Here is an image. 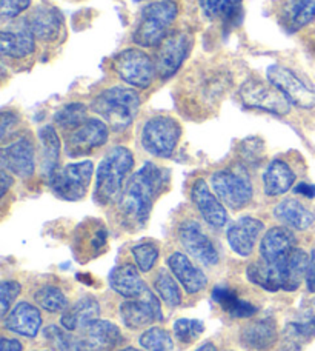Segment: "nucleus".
I'll use <instances>...</instances> for the list:
<instances>
[{
    "label": "nucleus",
    "instance_id": "nucleus-1",
    "mask_svg": "<svg viewBox=\"0 0 315 351\" xmlns=\"http://www.w3.org/2000/svg\"><path fill=\"white\" fill-rule=\"evenodd\" d=\"M168 184L169 173L153 162H147L126 180L117 205L126 228L142 230L147 225L155 200L166 190Z\"/></svg>",
    "mask_w": 315,
    "mask_h": 351
},
{
    "label": "nucleus",
    "instance_id": "nucleus-2",
    "mask_svg": "<svg viewBox=\"0 0 315 351\" xmlns=\"http://www.w3.org/2000/svg\"><path fill=\"white\" fill-rule=\"evenodd\" d=\"M307 265V254L301 248H295L291 254L279 262L269 263L262 259L260 262L251 263L247 276L252 284L270 293L295 291L306 279Z\"/></svg>",
    "mask_w": 315,
    "mask_h": 351
},
{
    "label": "nucleus",
    "instance_id": "nucleus-3",
    "mask_svg": "<svg viewBox=\"0 0 315 351\" xmlns=\"http://www.w3.org/2000/svg\"><path fill=\"white\" fill-rule=\"evenodd\" d=\"M231 73L222 65H201L189 71L180 82L179 93L181 99L191 105H199L203 110L217 108L220 100L232 86Z\"/></svg>",
    "mask_w": 315,
    "mask_h": 351
},
{
    "label": "nucleus",
    "instance_id": "nucleus-4",
    "mask_svg": "<svg viewBox=\"0 0 315 351\" xmlns=\"http://www.w3.org/2000/svg\"><path fill=\"white\" fill-rule=\"evenodd\" d=\"M134 167V156L126 147L111 148L97 168L94 199L100 205L118 200L128 176Z\"/></svg>",
    "mask_w": 315,
    "mask_h": 351
},
{
    "label": "nucleus",
    "instance_id": "nucleus-5",
    "mask_svg": "<svg viewBox=\"0 0 315 351\" xmlns=\"http://www.w3.org/2000/svg\"><path fill=\"white\" fill-rule=\"evenodd\" d=\"M140 108V96L136 90L125 86L106 88L94 97L91 110L103 119L114 131H123L134 122Z\"/></svg>",
    "mask_w": 315,
    "mask_h": 351
},
{
    "label": "nucleus",
    "instance_id": "nucleus-6",
    "mask_svg": "<svg viewBox=\"0 0 315 351\" xmlns=\"http://www.w3.org/2000/svg\"><path fill=\"white\" fill-rule=\"evenodd\" d=\"M179 14L174 0H157L148 3L140 12L132 40L138 47H159L166 39L169 27Z\"/></svg>",
    "mask_w": 315,
    "mask_h": 351
},
{
    "label": "nucleus",
    "instance_id": "nucleus-7",
    "mask_svg": "<svg viewBox=\"0 0 315 351\" xmlns=\"http://www.w3.org/2000/svg\"><path fill=\"white\" fill-rule=\"evenodd\" d=\"M181 137V127L169 116H155L144 122L142 147L155 158H171Z\"/></svg>",
    "mask_w": 315,
    "mask_h": 351
},
{
    "label": "nucleus",
    "instance_id": "nucleus-8",
    "mask_svg": "<svg viewBox=\"0 0 315 351\" xmlns=\"http://www.w3.org/2000/svg\"><path fill=\"white\" fill-rule=\"evenodd\" d=\"M112 68L125 84L138 90L151 86L157 74L155 62L140 48H128L112 59Z\"/></svg>",
    "mask_w": 315,
    "mask_h": 351
},
{
    "label": "nucleus",
    "instance_id": "nucleus-9",
    "mask_svg": "<svg viewBox=\"0 0 315 351\" xmlns=\"http://www.w3.org/2000/svg\"><path fill=\"white\" fill-rule=\"evenodd\" d=\"M238 96L247 108L268 111L277 116H285L291 111V104L288 102L285 94L269 80L266 82L258 77H249L238 90Z\"/></svg>",
    "mask_w": 315,
    "mask_h": 351
},
{
    "label": "nucleus",
    "instance_id": "nucleus-10",
    "mask_svg": "<svg viewBox=\"0 0 315 351\" xmlns=\"http://www.w3.org/2000/svg\"><path fill=\"white\" fill-rule=\"evenodd\" d=\"M94 173V165L91 160L75 162L60 168L51 179L48 180L55 196L75 202L86 196Z\"/></svg>",
    "mask_w": 315,
    "mask_h": 351
},
{
    "label": "nucleus",
    "instance_id": "nucleus-11",
    "mask_svg": "<svg viewBox=\"0 0 315 351\" xmlns=\"http://www.w3.org/2000/svg\"><path fill=\"white\" fill-rule=\"evenodd\" d=\"M211 186L222 204L228 208L238 211L252 200V184L247 174L226 168L211 176Z\"/></svg>",
    "mask_w": 315,
    "mask_h": 351
},
{
    "label": "nucleus",
    "instance_id": "nucleus-12",
    "mask_svg": "<svg viewBox=\"0 0 315 351\" xmlns=\"http://www.w3.org/2000/svg\"><path fill=\"white\" fill-rule=\"evenodd\" d=\"M266 76L270 84L285 94V97L291 105L303 110H311L315 106V90L291 68L273 65L269 66Z\"/></svg>",
    "mask_w": 315,
    "mask_h": 351
},
{
    "label": "nucleus",
    "instance_id": "nucleus-13",
    "mask_svg": "<svg viewBox=\"0 0 315 351\" xmlns=\"http://www.w3.org/2000/svg\"><path fill=\"white\" fill-rule=\"evenodd\" d=\"M118 313H121L125 327L131 330L148 327V325L163 319L160 299L148 287L144 288L140 296L126 299L122 302L118 306Z\"/></svg>",
    "mask_w": 315,
    "mask_h": 351
},
{
    "label": "nucleus",
    "instance_id": "nucleus-14",
    "mask_svg": "<svg viewBox=\"0 0 315 351\" xmlns=\"http://www.w3.org/2000/svg\"><path fill=\"white\" fill-rule=\"evenodd\" d=\"M194 39L191 34L185 31H175L166 36V39L159 45L155 58V70L157 76L166 80L173 77L175 73L184 65L188 54L191 53Z\"/></svg>",
    "mask_w": 315,
    "mask_h": 351
},
{
    "label": "nucleus",
    "instance_id": "nucleus-15",
    "mask_svg": "<svg viewBox=\"0 0 315 351\" xmlns=\"http://www.w3.org/2000/svg\"><path fill=\"white\" fill-rule=\"evenodd\" d=\"M108 125L100 119H88V121L75 128L65 137V153L69 158H81L91 154L94 149L103 147L108 142Z\"/></svg>",
    "mask_w": 315,
    "mask_h": 351
},
{
    "label": "nucleus",
    "instance_id": "nucleus-16",
    "mask_svg": "<svg viewBox=\"0 0 315 351\" xmlns=\"http://www.w3.org/2000/svg\"><path fill=\"white\" fill-rule=\"evenodd\" d=\"M179 241L185 252L203 265L214 267L218 263L217 248L214 247L212 241L206 236L197 221L186 219L179 225Z\"/></svg>",
    "mask_w": 315,
    "mask_h": 351
},
{
    "label": "nucleus",
    "instance_id": "nucleus-17",
    "mask_svg": "<svg viewBox=\"0 0 315 351\" xmlns=\"http://www.w3.org/2000/svg\"><path fill=\"white\" fill-rule=\"evenodd\" d=\"M2 167L17 178L28 179L36 171V149L28 137H21L2 149Z\"/></svg>",
    "mask_w": 315,
    "mask_h": 351
},
{
    "label": "nucleus",
    "instance_id": "nucleus-18",
    "mask_svg": "<svg viewBox=\"0 0 315 351\" xmlns=\"http://www.w3.org/2000/svg\"><path fill=\"white\" fill-rule=\"evenodd\" d=\"M191 199L199 210L200 216L205 219L207 225L212 228H223L228 222V213H226L222 200L214 194L203 179H197L191 188Z\"/></svg>",
    "mask_w": 315,
    "mask_h": 351
},
{
    "label": "nucleus",
    "instance_id": "nucleus-19",
    "mask_svg": "<svg viewBox=\"0 0 315 351\" xmlns=\"http://www.w3.org/2000/svg\"><path fill=\"white\" fill-rule=\"evenodd\" d=\"M123 342V336L116 324L94 321L84 328L79 337V351H112Z\"/></svg>",
    "mask_w": 315,
    "mask_h": 351
},
{
    "label": "nucleus",
    "instance_id": "nucleus-20",
    "mask_svg": "<svg viewBox=\"0 0 315 351\" xmlns=\"http://www.w3.org/2000/svg\"><path fill=\"white\" fill-rule=\"evenodd\" d=\"M63 17L60 12L48 5L37 6L34 11L23 19L22 27L27 28L36 39L53 42L62 33Z\"/></svg>",
    "mask_w": 315,
    "mask_h": 351
},
{
    "label": "nucleus",
    "instance_id": "nucleus-21",
    "mask_svg": "<svg viewBox=\"0 0 315 351\" xmlns=\"http://www.w3.org/2000/svg\"><path fill=\"white\" fill-rule=\"evenodd\" d=\"M263 228V222L251 216H244L236 221L228 228V233H226L232 252L238 256H243V258L251 256Z\"/></svg>",
    "mask_w": 315,
    "mask_h": 351
},
{
    "label": "nucleus",
    "instance_id": "nucleus-22",
    "mask_svg": "<svg viewBox=\"0 0 315 351\" xmlns=\"http://www.w3.org/2000/svg\"><path fill=\"white\" fill-rule=\"evenodd\" d=\"M168 267L188 294H197L206 288V274L199 267H195L185 253L175 252L169 256Z\"/></svg>",
    "mask_w": 315,
    "mask_h": 351
},
{
    "label": "nucleus",
    "instance_id": "nucleus-23",
    "mask_svg": "<svg viewBox=\"0 0 315 351\" xmlns=\"http://www.w3.org/2000/svg\"><path fill=\"white\" fill-rule=\"evenodd\" d=\"M3 325L12 333L36 337L42 327V316L37 306L29 302H18L8 315L5 316Z\"/></svg>",
    "mask_w": 315,
    "mask_h": 351
},
{
    "label": "nucleus",
    "instance_id": "nucleus-24",
    "mask_svg": "<svg viewBox=\"0 0 315 351\" xmlns=\"http://www.w3.org/2000/svg\"><path fill=\"white\" fill-rule=\"evenodd\" d=\"M295 236L286 227H274L264 233L260 243V254L264 262H279L292 253L295 245Z\"/></svg>",
    "mask_w": 315,
    "mask_h": 351
},
{
    "label": "nucleus",
    "instance_id": "nucleus-25",
    "mask_svg": "<svg viewBox=\"0 0 315 351\" xmlns=\"http://www.w3.org/2000/svg\"><path fill=\"white\" fill-rule=\"evenodd\" d=\"M279 339V330L273 317H263L244 325L240 331V341L247 348L264 351L275 346Z\"/></svg>",
    "mask_w": 315,
    "mask_h": 351
},
{
    "label": "nucleus",
    "instance_id": "nucleus-26",
    "mask_svg": "<svg viewBox=\"0 0 315 351\" xmlns=\"http://www.w3.org/2000/svg\"><path fill=\"white\" fill-rule=\"evenodd\" d=\"M100 315L99 300L94 296H84L77 302L62 313L60 324L68 331L84 330L88 325L97 321Z\"/></svg>",
    "mask_w": 315,
    "mask_h": 351
},
{
    "label": "nucleus",
    "instance_id": "nucleus-27",
    "mask_svg": "<svg viewBox=\"0 0 315 351\" xmlns=\"http://www.w3.org/2000/svg\"><path fill=\"white\" fill-rule=\"evenodd\" d=\"M285 336L292 346H301L315 337V299L306 300L297 315L286 325Z\"/></svg>",
    "mask_w": 315,
    "mask_h": 351
},
{
    "label": "nucleus",
    "instance_id": "nucleus-28",
    "mask_svg": "<svg viewBox=\"0 0 315 351\" xmlns=\"http://www.w3.org/2000/svg\"><path fill=\"white\" fill-rule=\"evenodd\" d=\"M275 217L288 228L305 231L311 228L315 223V215L297 199H283L281 202L275 206L274 210Z\"/></svg>",
    "mask_w": 315,
    "mask_h": 351
},
{
    "label": "nucleus",
    "instance_id": "nucleus-29",
    "mask_svg": "<svg viewBox=\"0 0 315 351\" xmlns=\"http://www.w3.org/2000/svg\"><path fill=\"white\" fill-rule=\"evenodd\" d=\"M138 271L140 269L136 265H131V263H122V265L116 267L110 274L111 288L126 299L140 296L147 288V284L142 280Z\"/></svg>",
    "mask_w": 315,
    "mask_h": 351
},
{
    "label": "nucleus",
    "instance_id": "nucleus-30",
    "mask_svg": "<svg viewBox=\"0 0 315 351\" xmlns=\"http://www.w3.org/2000/svg\"><path fill=\"white\" fill-rule=\"evenodd\" d=\"M295 184V173L285 160L275 159L269 164L263 174L264 194L269 197H277L288 193Z\"/></svg>",
    "mask_w": 315,
    "mask_h": 351
},
{
    "label": "nucleus",
    "instance_id": "nucleus-31",
    "mask_svg": "<svg viewBox=\"0 0 315 351\" xmlns=\"http://www.w3.org/2000/svg\"><path fill=\"white\" fill-rule=\"evenodd\" d=\"M2 40V56L10 59H25L36 51V37L27 28L3 29L0 34Z\"/></svg>",
    "mask_w": 315,
    "mask_h": 351
},
{
    "label": "nucleus",
    "instance_id": "nucleus-32",
    "mask_svg": "<svg viewBox=\"0 0 315 351\" xmlns=\"http://www.w3.org/2000/svg\"><path fill=\"white\" fill-rule=\"evenodd\" d=\"M39 141L42 143V174L49 180L60 168V139L51 125L40 128Z\"/></svg>",
    "mask_w": 315,
    "mask_h": 351
},
{
    "label": "nucleus",
    "instance_id": "nucleus-33",
    "mask_svg": "<svg viewBox=\"0 0 315 351\" xmlns=\"http://www.w3.org/2000/svg\"><path fill=\"white\" fill-rule=\"evenodd\" d=\"M212 299L216 300L217 305L228 313L231 317L236 319H247L254 316L258 311L254 304L249 300H243L238 298V294L228 287H216L212 291Z\"/></svg>",
    "mask_w": 315,
    "mask_h": 351
},
{
    "label": "nucleus",
    "instance_id": "nucleus-34",
    "mask_svg": "<svg viewBox=\"0 0 315 351\" xmlns=\"http://www.w3.org/2000/svg\"><path fill=\"white\" fill-rule=\"evenodd\" d=\"M283 19L292 31L306 27L315 19V0H288Z\"/></svg>",
    "mask_w": 315,
    "mask_h": 351
},
{
    "label": "nucleus",
    "instance_id": "nucleus-35",
    "mask_svg": "<svg viewBox=\"0 0 315 351\" xmlns=\"http://www.w3.org/2000/svg\"><path fill=\"white\" fill-rule=\"evenodd\" d=\"M201 11L210 19L234 22L242 11V0H199Z\"/></svg>",
    "mask_w": 315,
    "mask_h": 351
},
{
    "label": "nucleus",
    "instance_id": "nucleus-36",
    "mask_svg": "<svg viewBox=\"0 0 315 351\" xmlns=\"http://www.w3.org/2000/svg\"><path fill=\"white\" fill-rule=\"evenodd\" d=\"M88 121V108L86 105L75 102L68 104L60 108L54 116V122L59 128L63 131L71 133L75 128H79L80 125H84Z\"/></svg>",
    "mask_w": 315,
    "mask_h": 351
},
{
    "label": "nucleus",
    "instance_id": "nucleus-37",
    "mask_svg": "<svg viewBox=\"0 0 315 351\" xmlns=\"http://www.w3.org/2000/svg\"><path fill=\"white\" fill-rule=\"evenodd\" d=\"M169 274L166 269H160L154 279V290L159 294L160 299L171 308H175L181 304V291L177 282Z\"/></svg>",
    "mask_w": 315,
    "mask_h": 351
},
{
    "label": "nucleus",
    "instance_id": "nucleus-38",
    "mask_svg": "<svg viewBox=\"0 0 315 351\" xmlns=\"http://www.w3.org/2000/svg\"><path fill=\"white\" fill-rule=\"evenodd\" d=\"M37 305L48 313H63L68 308V299L59 287L45 285L34 294Z\"/></svg>",
    "mask_w": 315,
    "mask_h": 351
},
{
    "label": "nucleus",
    "instance_id": "nucleus-39",
    "mask_svg": "<svg viewBox=\"0 0 315 351\" xmlns=\"http://www.w3.org/2000/svg\"><path fill=\"white\" fill-rule=\"evenodd\" d=\"M140 346L148 351H173L174 341L165 328L153 327L140 336Z\"/></svg>",
    "mask_w": 315,
    "mask_h": 351
},
{
    "label": "nucleus",
    "instance_id": "nucleus-40",
    "mask_svg": "<svg viewBox=\"0 0 315 351\" xmlns=\"http://www.w3.org/2000/svg\"><path fill=\"white\" fill-rule=\"evenodd\" d=\"M43 336L55 351H79V337L69 335L68 330L63 327L48 325L43 331Z\"/></svg>",
    "mask_w": 315,
    "mask_h": 351
},
{
    "label": "nucleus",
    "instance_id": "nucleus-41",
    "mask_svg": "<svg viewBox=\"0 0 315 351\" xmlns=\"http://www.w3.org/2000/svg\"><path fill=\"white\" fill-rule=\"evenodd\" d=\"M174 336L179 342L189 346L199 339L201 333L205 331V324L197 319H186L181 317L174 322Z\"/></svg>",
    "mask_w": 315,
    "mask_h": 351
},
{
    "label": "nucleus",
    "instance_id": "nucleus-42",
    "mask_svg": "<svg viewBox=\"0 0 315 351\" xmlns=\"http://www.w3.org/2000/svg\"><path fill=\"white\" fill-rule=\"evenodd\" d=\"M132 256H134L137 268L143 273H148L154 268L157 259H159V248L151 242L138 243L132 248Z\"/></svg>",
    "mask_w": 315,
    "mask_h": 351
},
{
    "label": "nucleus",
    "instance_id": "nucleus-43",
    "mask_svg": "<svg viewBox=\"0 0 315 351\" xmlns=\"http://www.w3.org/2000/svg\"><path fill=\"white\" fill-rule=\"evenodd\" d=\"M22 291V287L16 280H3L0 285V305H2V316L8 315L11 305Z\"/></svg>",
    "mask_w": 315,
    "mask_h": 351
},
{
    "label": "nucleus",
    "instance_id": "nucleus-44",
    "mask_svg": "<svg viewBox=\"0 0 315 351\" xmlns=\"http://www.w3.org/2000/svg\"><path fill=\"white\" fill-rule=\"evenodd\" d=\"M0 5L3 19H14L29 8L31 0H0Z\"/></svg>",
    "mask_w": 315,
    "mask_h": 351
},
{
    "label": "nucleus",
    "instance_id": "nucleus-45",
    "mask_svg": "<svg viewBox=\"0 0 315 351\" xmlns=\"http://www.w3.org/2000/svg\"><path fill=\"white\" fill-rule=\"evenodd\" d=\"M260 141L257 139H249V141H244L243 147H242V156L244 158V160H258V158H262V149L263 147H260Z\"/></svg>",
    "mask_w": 315,
    "mask_h": 351
},
{
    "label": "nucleus",
    "instance_id": "nucleus-46",
    "mask_svg": "<svg viewBox=\"0 0 315 351\" xmlns=\"http://www.w3.org/2000/svg\"><path fill=\"white\" fill-rule=\"evenodd\" d=\"M306 287L307 291L315 293V248L312 250V253L310 256V265H307L306 271Z\"/></svg>",
    "mask_w": 315,
    "mask_h": 351
},
{
    "label": "nucleus",
    "instance_id": "nucleus-47",
    "mask_svg": "<svg viewBox=\"0 0 315 351\" xmlns=\"http://www.w3.org/2000/svg\"><path fill=\"white\" fill-rule=\"evenodd\" d=\"M18 119L16 114H12V112H8V111H3L2 114V139L5 141L6 136H8L10 133V128L12 130L17 125Z\"/></svg>",
    "mask_w": 315,
    "mask_h": 351
},
{
    "label": "nucleus",
    "instance_id": "nucleus-48",
    "mask_svg": "<svg viewBox=\"0 0 315 351\" xmlns=\"http://www.w3.org/2000/svg\"><path fill=\"white\" fill-rule=\"evenodd\" d=\"M294 193L312 199V197H315V186L311 184H306V182H300L299 185H295Z\"/></svg>",
    "mask_w": 315,
    "mask_h": 351
},
{
    "label": "nucleus",
    "instance_id": "nucleus-49",
    "mask_svg": "<svg viewBox=\"0 0 315 351\" xmlns=\"http://www.w3.org/2000/svg\"><path fill=\"white\" fill-rule=\"evenodd\" d=\"M0 351H22V343L16 339H8V337H3Z\"/></svg>",
    "mask_w": 315,
    "mask_h": 351
},
{
    "label": "nucleus",
    "instance_id": "nucleus-50",
    "mask_svg": "<svg viewBox=\"0 0 315 351\" xmlns=\"http://www.w3.org/2000/svg\"><path fill=\"white\" fill-rule=\"evenodd\" d=\"M0 182H2V197L5 196L6 193H8L10 186L12 185V176L8 174V171L6 170H2V173H0Z\"/></svg>",
    "mask_w": 315,
    "mask_h": 351
},
{
    "label": "nucleus",
    "instance_id": "nucleus-51",
    "mask_svg": "<svg viewBox=\"0 0 315 351\" xmlns=\"http://www.w3.org/2000/svg\"><path fill=\"white\" fill-rule=\"evenodd\" d=\"M195 351H218V350L216 346H214V343L206 342V343H203V346H200Z\"/></svg>",
    "mask_w": 315,
    "mask_h": 351
},
{
    "label": "nucleus",
    "instance_id": "nucleus-52",
    "mask_svg": "<svg viewBox=\"0 0 315 351\" xmlns=\"http://www.w3.org/2000/svg\"><path fill=\"white\" fill-rule=\"evenodd\" d=\"M122 351H140V350H137V348H134V347H128V348H123Z\"/></svg>",
    "mask_w": 315,
    "mask_h": 351
},
{
    "label": "nucleus",
    "instance_id": "nucleus-53",
    "mask_svg": "<svg viewBox=\"0 0 315 351\" xmlns=\"http://www.w3.org/2000/svg\"><path fill=\"white\" fill-rule=\"evenodd\" d=\"M136 2H142V0H136Z\"/></svg>",
    "mask_w": 315,
    "mask_h": 351
}]
</instances>
